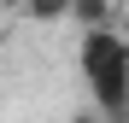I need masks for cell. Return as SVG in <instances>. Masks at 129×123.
<instances>
[{
	"mask_svg": "<svg viewBox=\"0 0 129 123\" xmlns=\"http://www.w3.org/2000/svg\"><path fill=\"white\" fill-rule=\"evenodd\" d=\"M76 65H82V76H112V70H129V35L112 24V29H82V41H76Z\"/></svg>",
	"mask_w": 129,
	"mask_h": 123,
	"instance_id": "cell-1",
	"label": "cell"
},
{
	"mask_svg": "<svg viewBox=\"0 0 129 123\" xmlns=\"http://www.w3.org/2000/svg\"><path fill=\"white\" fill-rule=\"evenodd\" d=\"M71 18L82 29H112L117 24V0H71Z\"/></svg>",
	"mask_w": 129,
	"mask_h": 123,
	"instance_id": "cell-2",
	"label": "cell"
},
{
	"mask_svg": "<svg viewBox=\"0 0 129 123\" xmlns=\"http://www.w3.org/2000/svg\"><path fill=\"white\" fill-rule=\"evenodd\" d=\"M18 12H24L29 24H64V18H71V0H24Z\"/></svg>",
	"mask_w": 129,
	"mask_h": 123,
	"instance_id": "cell-3",
	"label": "cell"
},
{
	"mask_svg": "<svg viewBox=\"0 0 129 123\" xmlns=\"http://www.w3.org/2000/svg\"><path fill=\"white\" fill-rule=\"evenodd\" d=\"M71 123H100V117H94V111H76V117H71Z\"/></svg>",
	"mask_w": 129,
	"mask_h": 123,
	"instance_id": "cell-4",
	"label": "cell"
},
{
	"mask_svg": "<svg viewBox=\"0 0 129 123\" xmlns=\"http://www.w3.org/2000/svg\"><path fill=\"white\" fill-rule=\"evenodd\" d=\"M18 6H24V0H0V12H18Z\"/></svg>",
	"mask_w": 129,
	"mask_h": 123,
	"instance_id": "cell-5",
	"label": "cell"
}]
</instances>
